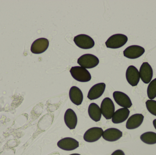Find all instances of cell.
<instances>
[{
    "instance_id": "cell-1",
    "label": "cell",
    "mask_w": 156,
    "mask_h": 155,
    "mask_svg": "<svg viewBox=\"0 0 156 155\" xmlns=\"http://www.w3.org/2000/svg\"><path fill=\"white\" fill-rule=\"evenodd\" d=\"M70 72L72 77L78 82L86 83L91 79V76L89 71L81 66H73L70 69Z\"/></svg>"
},
{
    "instance_id": "cell-2",
    "label": "cell",
    "mask_w": 156,
    "mask_h": 155,
    "mask_svg": "<svg viewBox=\"0 0 156 155\" xmlns=\"http://www.w3.org/2000/svg\"><path fill=\"white\" fill-rule=\"evenodd\" d=\"M128 41V37L122 34H116L110 36L105 42L107 47L117 49L124 45Z\"/></svg>"
},
{
    "instance_id": "cell-3",
    "label": "cell",
    "mask_w": 156,
    "mask_h": 155,
    "mask_svg": "<svg viewBox=\"0 0 156 155\" xmlns=\"http://www.w3.org/2000/svg\"><path fill=\"white\" fill-rule=\"evenodd\" d=\"M77 63L80 66L85 69H91L99 64V60L98 57L94 55L86 54L78 59Z\"/></svg>"
},
{
    "instance_id": "cell-4",
    "label": "cell",
    "mask_w": 156,
    "mask_h": 155,
    "mask_svg": "<svg viewBox=\"0 0 156 155\" xmlns=\"http://www.w3.org/2000/svg\"><path fill=\"white\" fill-rule=\"evenodd\" d=\"M101 110L102 114L105 119L109 120L112 118L115 113V107L112 99L109 97L104 99L101 104Z\"/></svg>"
},
{
    "instance_id": "cell-5",
    "label": "cell",
    "mask_w": 156,
    "mask_h": 155,
    "mask_svg": "<svg viewBox=\"0 0 156 155\" xmlns=\"http://www.w3.org/2000/svg\"><path fill=\"white\" fill-rule=\"evenodd\" d=\"M74 41L77 46L82 49H90L94 45L93 39L87 35H79L74 37Z\"/></svg>"
},
{
    "instance_id": "cell-6",
    "label": "cell",
    "mask_w": 156,
    "mask_h": 155,
    "mask_svg": "<svg viewBox=\"0 0 156 155\" xmlns=\"http://www.w3.org/2000/svg\"><path fill=\"white\" fill-rule=\"evenodd\" d=\"M104 131L100 127H92L88 129L83 135L84 141L88 143H94L99 140L102 136Z\"/></svg>"
},
{
    "instance_id": "cell-7",
    "label": "cell",
    "mask_w": 156,
    "mask_h": 155,
    "mask_svg": "<svg viewBox=\"0 0 156 155\" xmlns=\"http://www.w3.org/2000/svg\"><path fill=\"white\" fill-rule=\"evenodd\" d=\"M49 46V41L46 38L37 39L31 45V51L33 53L41 54L45 52Z\"/></svg>"
},
{
    "instance_id": "cell-8",
    "label": "cell",
    "mask_w": 156,
    "mask_h": 155,
    "mask_svg": "<svg viewBox=\"0 0 156 155\" xmlns=\"http://www.w3.org/2000/svg\"><path fill=\"white\" fill-rule=\"evenodd\" d=\"M113 96L116 103L123 108H129L133 105L130 97L122 92L115 91Z\"/></svg>"
},
{
    "instance_id": "cell-9",
    "label": "cell",
    "mask_w": 156,
    "mask_h": 155,
    "mask_svg": "<svg viewBox=\"0 0 156 155\" xmlns=\"http://www.w3.org/2000/svg\"><path fill=\"white\" fill-rule=\"evenodd\" d=\"M126 78L127 82L132 86H136L140 81L139 72L134 66H130L127 68L126 72Z\"/></svg>"
},
{
    "instance_id": "cell-10",
    "label": "cell",
    "mask_w": 156,
    "mask_h": 155,
    "mask_svg": "<svg viewBox=\"0 0 156 155\" xmlns=\"http://www.w3.org/2000/svg\"><path fill=\"white\" fill-rule=\"evenodd\" d=\"M145 52V49L142 46L133 45L128 46L124 51V56L126 58L134 59L139 58Z\"/></svg>"
},
{
    "instance_id": "cell-11",
    "label": "cell",
    "mask_w": 156,
    "mask_h": 155,
    "mask_svg": "<svg viewBox=\"0 0 156 155\" xmlns=\"http://www.w3.org/2000/svg\"><path fill=\"white\" fill-rule=\"evenodd\" d=\"M140 78L145 84L151 82L153 76V70L150 65L147 62H144L139 70Z\"/></svg>"
},
{
    "instance_id": "cell-12",
    "label": "cell",
    "mask_w": 156,
    "mask_h": 155,
    "mask_svg": "<svg viewBox=\"0 0 156 155\" xmlns=\"http://www.w3.org/2000/svg\"><path fill=\"white\" fill-rule=\"evenodd\" d=\"M58 146L65 151H70L75 150L79 146V142L71 137H66L58 141Z\"/></svg>"
},
{
    "instance_id": "cell-13",
    "label": "cell",
    "mask_w": 156,
    "mask_h": 155,
    "mask_svg": "<svg viewBox=\"0 0 156 155\" xmlns=\"http://www.w3.org/2000/svg\"><path fill=\"white\" fill-rule=\"evenodd\" d=\"M105 83H100L92 86L88 93L87 97L90 100H95L101 97L104 93L105 89Z\"/></svg>"
},
{
    "instance_id": "cell-14",
    "label": "cell",
    "mask_w": 156,
    "mask_h": 155,
    "mask_svg": "<svg viewBox=\"0 0 156 155\" xmlns=\"http://www.w3.org/2000/svg\"><path fill=\"white\" fill-rule=\"evenodd\" d=\"M122 136V133L119 129L111 128L106 129L103 133L104 139L108 142H115Z\"/></svg>"
},
{
    "instance_id": "cell-15",
    "label": "cell",
    "mask_w": 156,
    "mask_h": 155,
    "mask_svg": "<svg viewBox=\"0 0 156 155\" xmlns=\"http://www.w3.org/2000/svg\"><path fill=\"white\" fill-rule=\"evenodd\" d=\"M64 120L67 127L71 130L75 129L77 124V116L71 109H67L65 113Z\"/></svg>"
},
{
    "instance_id": "cell-16",
    "label": "cell",
    "mask_w": 156,
    "mask_h": 155,
    "mask_svg": "<svg viewBox=\"0 0 156 155\" xmlns=\"http://www.w3.org/2000/svg\"><path fill=\"white\" fill-rule=\"evenodd\" d=\"M144 116L142 114H135L129 117L126 123V127L129 130L136 129L143 123Z\"/></svg>"
},
{
    "instance_id": "cell-17",
    "label": "cell",
    "mask_w": 156,
    "mask_h": 155,
    "mask_svg": "<svg viewBox=\"0 0 156 155\" xmlns=\"http://www.w3.org/2000/svg\"><path fill=\"white\" fill-rule=\"evenodd\" d=\"M130 112L128 108H122L115 112L112 117V122L114 124H119L126 121Z\"/></svg>"
},
{
    "instance_id": "cell-18",
    "label": "cell",
    "mask_w": 156,
    "mask_h": 155,
    "mask_svg": "<svg viewBox=\"0 0 156 155\" xmlns=\"http://www.w3.org/2000/svg\"><path fill=\"white\" fill-rule=\"evenodd\" d=\"M69 96L73 103L77 106L81 104L83 100V95L80 88L76 86L71 87L69 90Z\"/></svg>"
},
{
    "instance_id": "cell-19",
    "label": "cell",
    "mask_w": 156,
    "mask_h": 155,
    "mask_svg": "<svg viewBox=\"0 0 156 155\" xmlns=\"http://www.w3.org/2000/svg\"><path fill=\"white\" fill-rule=\"evenodd\" d=\"M88 113L92 120L95 122H98L101 118V108L98 105L94 103H92L89 105L88 108Z\"/></svg>"
},
{
    "instance_id": "cell-20",
    "label": "cell",
    "mask_w": 156,
    "mask_h": 155,
    "mask_svg": "<svg viewBox=\"0 0 156 155\" xmlns=\"http://www.w3.org/2000/svg\"><path fill=\"white\" fill-rule=\"evenodd\" d=\"M142 142L148 145L156 144V133L152 132L144 133L140 136Z\"/></svg>"
},
{
    "instance_id": "cell-21",
    "label": "cell",
    "mask_w": 156,
    "mask_h": 155,
    "mask_svg": "<svg viewBox=\"0 0 156 155\" xmlns=\"http://www.w3.org/2000/svg\"><path fill=\"white\" fill-rule=\"evenodd\" d=\"M147 96L150 100L156 97V78L151 81L147 87Z\"/></svg>"
},
{
    "instance_id": "cell-22",
    "label": "cell",
    "mask_w": 156,
    "mask_h": 155,
    "mask_svg": "<svg viewBox=\"0 0 156 155\" xmlns=\"http://www.w3.org/2000/svg\"><path fill=\"white\" fill-rule=\"evenodd\" d=\"M147 108L150 113L156 116V101L148 100L146 103Z\"/></svg>"
},
{
    "instance_id": "cell-23",
    "label": "cell",
    "mask_w": 156,
    "mask_h": 155,
    "mask_svg": "<svg viewBox=\"0 0 156 155\" xmlns=\"http://www.w3.org/2000/svg\"><path fill=\"white\" fill-rule=\"evenodd\" d=\"M18 141L16 139H12L9 140L6 143L7 148H14L16 147L18 145Z\"/></svg>"
},
{
    "instance_id": "cell-24",
    "label": "cell",
    "mask_w": 156,
    "mask_h": 155,
    "mask_svg": "<svg viewBox=\"0 0 156 155\" xmlns=\"http://www.w3.org/2000/svg\"><path fill=\"white\" fill-rule=\"evenodd\" d=\"M15 150L14 148H6L0 153V155H15Z\"/></svg>"
},
{
    "instance_id": "cell-25",
    "label": "cell",
    "mask_w": 156,
    "mask_h": 155,
    "mask_svg": "<svg viewBox=\"0 0 156 155\" xmlns=\"http://www.w3.org/2000/svg\"><path fill=\"white\" fill-rule=\"evenodd\" d=\"M111 155H125L123 151L121 150H117L115 151Z\"/></svg>"
},
{
    "instance_id": "cell-26",
    "label": "cell",
    "mask_w": 156,
    "mask_h": 155,
    "mask_svg": "<svg viewBox=\"0 0 156 155\" xmlns=\"http://www.w3.org/2000/svg\"><path fill=\"white\" fill-rule=\"evenodd\" d=\"M153 125H154V127H155L156 130V119H154L153 121Z\"/></svg>"
},
{
    "instance_id": "cell-27",
    "label": "cell",
    "mask_w": 156,
    "mask_h": 155,
    "mask_svg": "<svg viewBox=\"0 0 156 155\" xmlns=\"http://www.w3.org/2000/svg\"><path fill=\"white\" fill-rule=\"evenodd\" d=\"M69 155H80L79 154L76 153V154H72Z\"/></svg>"
}]
</instances>
